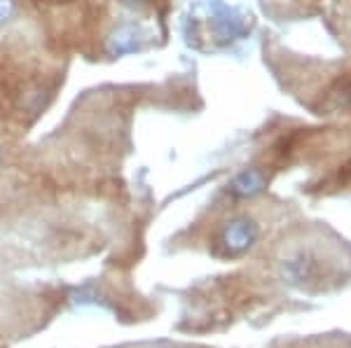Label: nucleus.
Listing matches in <instances>:
<instances>
[{"label":"nucleus","mask_w":351,"mask_h":348,"mask_svg":"<svg viewBox=\"0 0 351 348\" xmlns=\"http://www.w3.org/2000/svg\"><path fill=\"white\" fill-rule=\"evenodd\" d=\"M260 237L258 224L251 217H234L225 222L216 237V252L223 257H239L256 245Z\"/></svg>","instance_id":"1"},{"label":"nucleus","mask_w":351,"mask_h":348,"mask_svg":"<svg viewBox=\"0 0 351 348\" xmlns=\"http://www.w3.org/2000/svg\"><path fill=\"white\" fill-rule=\"evenodd\" d=\"M279 273H281V278H284V283L304 290V288H311L314 283H319L321 273H324V265H321V260L314 252L295 250L279 262Z\"/></svg>","instance_id":"2"},{"label":"nucleus","mask_w":351,"mask_h":348,"mask_svg":"<svg viewBox=\"0 0 351 348\" xmlns=\"http://www.w3.org/2000/svg\"><path fill=\"white\" fill-rule=\"evenodd\" d=\"M263 185H265L263 173L246 171V173H241V176L237 178L234 183H232V194H237V196H253V194H258L260 189H263Z\"/></svg>","instance_id":"3"},{"label":"nucleus","mask_w":351,"mask_h":348,"mask_svg":"<svg viewBox=\"0 0 351 348\" xmlns=\"http://www.w3.org/2000/svg\"><path fill=\"white\" fill-rule=\"evenodd\" d=\"M167 348H171V346H167Z\"/></svg>","instance_id":"4"}]
</instances>
